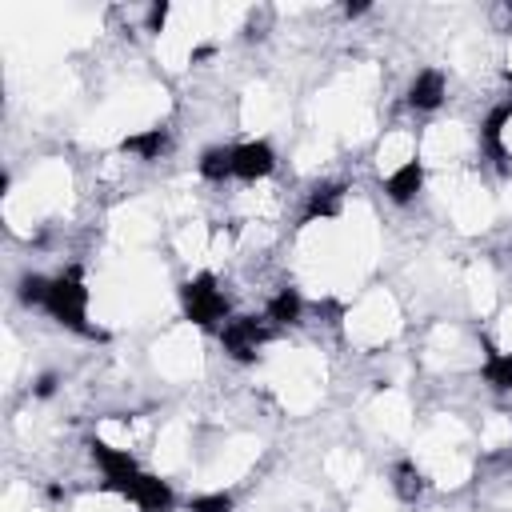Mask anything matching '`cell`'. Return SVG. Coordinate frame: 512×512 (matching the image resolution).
Listing matches in <instances>:
<instances>
[{"label": "cell", "mask_w": 512, "mask_h": 512, "mask_svg": "<svg viewBox=\"0 0 512 512\" xmlns=\"http://www.w3.org/2000/svg\"><path fill=\"white\" fill-rule=\"evenodd\" d=\"M44 308H48L60 324L88 332V324H84L88 292L80 288V280H76V276H60V280H52V284H48V300H44Z\"/></svg>", "instance_id": "cell-1"}, {"label": "cell", "mask_w": 512, "mask_h": 512, "mask_svg": "<svg viewBox=\"0 0 512 512\" xmlns=\"http://www.w3.org/2000/svg\"><path fill=\"white\" fill-rule=\"evenodd\" d=\"M180 300H184L188 320H196V324H212V320H220L224 308H228V300H224V292L216 288L212 276H196V280H188V284L180 288Z\"/></svg>", "instance_id": "cell-2"}, {"label": "cell", "mask_w": 512, "mask_h": 512, "mask_svg": "<svg viewBox=\"0 0 512 512\" xmlns=\"http://www.w3.org/2000/svg\"><path fill=\"white\" fill-rule=\"evenodd\" d=\"M264 324L256 320V316H240V320H228L224 324V332H220V340H224V352L228 356H236V360H252L256 356V348L264 344Z\"/></svg>", "instance_id": "cell-3"}, {"label": "cell", "mask_w": 512, "mask_h": 512, "mask_svg": "<svg viewBox=\"0 0 512 512\" xmlns=\"http://www.w3.org/2000/svg\"><path fill=\"white\" fill-rule=\"evenodd\" d=\"M272 164H276V156L264 140H248V144L232 148V176H240V180H260L272 172Z\"/></svg>", "instance_id": "cell-4"}, {"label": "cell", "mask_w": 512, "mask_h": 512, "mask_svg": "<svg viewBox=\"0 0 512 512\" xmlns=\"http://www.w3.org/2000/svg\"><path fill=\"white\" fill-rule=\"evenodd\" d=\"M128 500L136 504V508H144V512H168L172 508V488L160 480V476H136V484H132V492H128Z\"/></svg>", "instance_id": "cell-5"}, {"label": "cell", "mask_w": 512, "mask_h": 512, "mask_svg": "<svg viewBox=\"0 0 512 512\" xmlns=\"http://www.w3.org/2000/svg\"><path fill=\"white\" fill-rule=\"evenodd\" d=\"M420 184H424V172H420L416 160H408V164H400V168L388 176V196H392L396 204H408V200L420 192Z\"/></svg>", "instance_id": "cell-6"}, {"label": "cell", "mask_w": 512, "mask_h": 512, "mask_svg": "<svg viewBox=\"0 0 512 512\" xmlns=\"http://www.w3.org/2000/svg\"><path fill=\"white\" fill-rule=\"evenodd\" d=\"M408 100H412V108H436V104L444 100V76H440L436 68L420 72V76L412 80V92H408Z\"/></svg>", "instance_id": "cell-7"}, {"label": "cell", "mask_w": 512, "mask_h": 512, "mask_svg": "<svg viewBox=\"0 0 512 512\" xmlns=\"http://www.w3.org/2000/svg\"><path fill=\"white\" fill-rule=\"evenodd\" d=\"M164 144H168L164 128H148V132H140V136H128V140H124V152H132V156H140V160H156V156L164 152Z\"/></svg>", "instance_id": "cell-8"}, {"label": "cell", "mask_w": 512, "mask_h": 512, "mask_svg": "<svg viewBox=\"0 0 512 512\" xmlns=\"http://www.w3.org/2000/svg\"><path fill=\"white\" fill-rule=\"evenodd\" d=\"M200 176L204 180H224L232 176V148H208L200 156Z\"/></svg>", "instance_id": "cell-9"}, {"label": "cell", "mask_w": 512, "mask_h": 512, "mask_svg": "<svg viewBox=\"0 0 512 512\" xmlns=\"http://www.w3.org/2000/svg\"><path fill=\"white\" fill-rule=\"evenodd\" d=\"M268 320H276V324H296V320H300V296H296L292 288L276 292L272 304H268Z\"/></svg>", "instance_id": "cell-10"}, {"label": "cell", "mask_w": 512, "mask_h": 512, "mask_svg": "<svg viewBox=\"0 0 512 512\" xmlns=\"http://www.w3.org/2000/svg\"><path fill=\"white\" fill-rule=\"evenodd\" d=\"M484 380L492 388H512V352H492L484 360Z\"/></svg>", "instance_id": "cell-11"}, {"label": "cell", "mask_w": 512, "mask_h": 512, "mask_svg": "<svg viewBox=\"0 0 512 512\" xmlns=\"http://www.w3.org/2000/svg\"><path fill=\"white\" fill-rule=\"evenodd\" d=\"M340 208V192L336 188H316L308 200V216H332Z\"/></svg>", "instance_id": "cell-12"}, {"label": "cell", "mask_w": 512, "mask_h": 512, "mask_svg": "<svg viewBox=\"0 0 512 512\" xmlns=\"http://www.w3.org/2000/svg\"><path fill=\"white\" fill-rule=\"evenodd\" d=\"M420 488H424L420 472H416L412 464H400V468H396V492H400L404 500H416V496H420Z\"/></svg>", "instance_id": "cell-13"}, {"label": "cell", "mask_w": 512, "mask_h": 512, "mask_svg": "<svg viewBox=\"0 0 512 512\" xmlns=\"http://www.w3.org/2000/svg\"><path fill=\"white\" fill-rule=\"evenodd\" d=\"M192 512H232V496L228 492H212V496H196Z\"/></svg>", "instance_id": "cell-14"}]
</instances>
